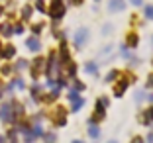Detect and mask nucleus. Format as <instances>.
I'll return each mask as SVG.
<instances>
[{"label":"nucleus","instance_id":"26","mask_svg":"<svg viewBox=\"0 0 153 143\" xmlns=\"http://www.w3.org/2000/svg\"><path fill=\"white\" fill-rule=\"evenodd\" d=\"M145 86H147V88H153V73L147 76V82H145Z\"/></svg>","mask_w":153,"mask_h":143},{"label":"nucleus","instance_id":"14","mask_svg":"<svg viewBox=\"0 0 153 143\" xmlns=\"http://www.w3.org/2000/svg\"><path fill=\"white\" fill-rule=\"evenodd\" d=\"M141 122H143L145 125H147V124H151V122H153V106H151V108L147 110V112L143 114V120H141Z\"/></svg>","mask_w":153,"mask_h":143},{"label":"nucleus","instance_id":"33","mask_svg":"<svg viewBox=\"0 0 153 143\" xmlns=\"http://www.w3.org/2000/svg\"><path fill=\"white\" fill-rule=\"evenodd\" d=\"M2 12H4V8H2V6H0V16H2Z\"/></svg>","mask_w":153,"mask_h":143},{"label":"nucleus","instance_id":"3","mask_svg":"<svg viewBox=\"0 0 153 143\" xmlns=\"http://www.w3.org/2000/svg\"><path fill=\"white\" fill-rule=\"evenodd\" d=\"M55 57H57L55 53H51V55H49V61H47V69H45V73H47L51 79L57 75V59H55Z\"/></svg>","mask_w":153,"mask_h":143},{"label":"nucleus","instance_id":"35","mask_svg":"<svg viewBox=\"0 0 153 143\" xmlns=\"http://www.w3.org/2000/svg\"><path fill=\"white\" fill-rule=\"evenodd\" d=\"M151 63H153V61H151Z\"/></svg>","mask_w":153,"mask_h":143},{"label":"nucleus","instance_id":"18","mask_svg":"<svg viewBox=\"0 0 153 143\" xmlns=\"http://www.w3.org/2000/svg\"><path fill=\"white\" fill-rule=\"evenodd\" d=\"M36 8L39 10V12H47V10H45V0H37V2H36Z\"/></svg>","mask_w":153,"mask_h":143},{"label":"nucleus","instance_id":"6","mask_svg":"<svg viewBox=\"0 0 153 143\" xmlns=\"http://www.w3.org/2000/svg\"><path fill=\"white\" fill-rule=\"evenodd\" d=\"M26 45H27V49L33 51V53H37V51L41 49V43L37 41V37H30V39L26 41Z\"/></svg>","mask_w":153,"mask_h":143},{"label":"nucleus","instance_id":"27","mask_svg":"<svg viewBox=\"0 0 153 143\" xmlns=\"http://www.w3.org/2000/svg\"><path fill=\"white\" fill-rule=\"evenodd\" d=\"M43 139H45V141H55V135H51V133H45V135H43Z\"/></svg>","mask_w":153,"mask_h":143},{"label":"nucleus","instance_id":"15","mask_svg":"<svg viewBox=\"0 0 153 143\" xmlns=\"http://www.w3.org/2000/svg\"><path fill=\"white\" fill-rule=\"evenodd\" d=\"M126 41H128V47H137V36L135 33H130Z\"/></svg>","mask_w":153,"mask_h":143},{"label":"nucleus","instance_id":"34","mask_svg":"<svg viewBox=\"0 0 153 143\" xmlns=\"http://www.w3.org/2000/svg\"><path fill=\"white\" fill-rule=\"evenodd\" d=\"M0 96H2V86H0Z\"/></svg>","mask_w":153,"mask_h":143},{"label":"nucleus","instance_id":"32","mask_svg":"<svg viewBox=\"0 0 153 143\" xmlns=\"http://www.w3.org/2000/svg\"><path fill=\"white\" fill-rule=\"evenodd\" d=\"M73 2H75V4H81V2H82V0H73Z\"/></svg>","mask_w":153,"mask_h":143},{"label":"nucleus","instance_id":"31","mask_svg":"<svg viewBox=\"0 0 153 143\" xmlns=\"http://www.w3.org/2000/svg\"><path fill=\"white\" fill-rule=\"evenodd\" d=\"M147 100H149V102H153V94H149V96H147Z\"/></svg>","mask_w":153,"mask_h":143},{"label":"nucleus","instance_id":"5","mask_svg":"<svg viewBox=\"0 0 153 143\" xmlns=\"http://www.w3.org/2000/svg\"><path fill=\"white\" fill-rule=\"evenodd\" d=\"M124 8H126V2H124V0H110V4H108V10H110L112 14L122 12Z\"/></svg>","mask_w":153,"mask_h":143},{"label":"nucleus","instance_id":"19","mask_svg":"<svg viewBox=\"0 0 153 143\" xmlns=\"http://www.w3.org/2000/svg\"><path fill=\"white\" fill-rule=\"evenodd\" d=\"M145 18L153 20V6H145Z\"/></svg>","mask_w":153,"mask_h":143},{"label":"nucleus","instance_id":"30","mask_svg":"<svg viewBox=\"0 0 153 143\" xmlns=\"http://www.w3.org/2000/svg\"><path fill=\"white\" fill-rule=\"evenodd\" d=\"M130 2H131L134 6H141V4H143V0H130Z\"/></svg>","mask_w":153,"mask_h":143},{"label":"nucleus","instance_id":"29","mask_svg":"<svg viewBox=\"0 0 153 143\" xmlns=\"http://www.w3.org/2000/svg\"><path fill=\"white\" fill-rule=\"evenodd\" d=\"M14 31H16V33H22V31H24V26H20V24H18V26L14 27Z\"/></svg>","mask_w":153,"mask_h":143},{"label":"nucleus","instance_id":"10","mask_svg":"<svg viewBox=\"0 0 153 143\" xmlns=\"http://www.w3.org/2000/svg\"><path fill=\"white\" fill-rule=\"evenodd\" d=\"M14 55H16V47H14V45H8V47L2 51V57L4 59H12Z\"/></svg>","mask_w":153,"mask_h":143},{"label":"nucleus","instance_id":"28","mask_svg":"<svg viewBox=\"0 0 153 143\" xmlns=\"http://www.w3.org/2000/svg\"><path fill=\"white\" fill-rule=\"evenodd\" d=\"M24 67H27V63H26V61H18V65H16V69H24Z\"/></svg>","mask_w":153,"mask_h":143},{"label":"nucleus","instance_id":"1","mask_svg":"<svg viewBox=\"0 0 153 143\" xmlns=\"http://www.w3.org/2000/svg\"><path fill=\"white\" fill-rule=\"evenodd\" d=\"M47 12H49V16L53 20H59V18L65 16V6L61 4V0H53V4H51V8L47 10Z\"/></svg>","mask_w":153,"mask_h":143},{"label":"nucleus","instance_id":"24","mask_svg":"<svg viewBox=\"0 0 153 143\" xmlns=\"http://www.w3.org/2000/svg\"><path fill=\"white\" fill-rule=\"evenodd\" d=\"M32 30H33V33H41V30H43V24H36Z\"/></svg>","mask_w":153,"mask_h":143},{"label":"nucleus","instance_id":"16","mask_svg":"<svg viewBox=\"0 0 153 143\" xmlns=\"http://www.w3.org/2000/svg\"><path fill=\"white\" fill-rule=\"evenodd\" d=\"M32 6H24V10H22V18L24 20H30V18H32Z\"/></svg>","mask_w":153,"mask_h":143},{"label":"nucleus","instance_id":"12","mask_svg":"<svg viewBox=\"0 0 153 143\" xmlns=\"http://www.w3.org/2000/svg\"><path fill=\"white\" fill-rule=\"evenodd\" d=\"M12 31H14V27L10 26V24H2V26H0V33H2V36H12Z\"/></svg>","mask_w":153,"mask_h":143},{"label":"nucleus","instance_id":"25","mask_svg":"<svg viewBox=\"0 0 153 143\" xmlns=\"http://www.w3.org/2000/svg\"><path fill=\"white\" fill-rule=\"evenodd\" d=\"M10 73H12V67H10V65H4V67H2V75H6V76H8Z\"/></svg>","mask_w":153,"mask_h":143},{"label":"nucleus","instance_id":"9","mask_svg":"<svg viewBox=\"0 0 153 143\" xmlns=\"http://www.w3.org/2000/svg\"><path fill=\"white\" fill-rule=\"evenodd\" d=\"M85 71L90 73V75H98V67H96V63H92V61L85 63Z\"/></svg>","mask_w":153,"mask_h":143},{"label":"nucleus","instance_id":"23","mask_svg":"<svg viewBox=\"0 0 153 143\" xmlns=\"http://www.w3.org/2000/svg\"><path fill=\"white\" fill-rule=\"evenodd\" d=\"M116 76H118V71H110V75L106 76V81H108V82H112L114 79H116Z\"/></svg>","mask_w":153,"mask_h":143},{"label":"nucleus","instance_id":"4","mask_svg":"<svg viewBox=\"0 0 153 143\" xmlns=\"http://www.w3.org/2000/svg\"><path fill=\"white\" fill-rule=\"evenodd\" d=\"M128 84H130V81L128 79H120V82H116V86H114V96H124V92H126Z\"/></svg>","mask_w":153,"mask_h":143},{"label":"nucleus","instance_id":"17","mask_svg":"<svg viewBox=\"0 0 153 143\" xmlns=\"http://www.w3.org/2000/svg\"><path fill=\"white\" fill-rule=\"evenodd\" d=\"M61 61H65V63L69 61V53H67V45L65 43H61Z\"/></svg>","mask_w":153,"mask_h":143},{"label":"nucleus","instance_id":"11","mask_svg":"<svg viewBox=\"0 0 153 143\" xmlns=\"http://www.w3.org/2000/svg\"><path fill=\"white\" fill-rule=\"evenodd\" d=\"M88 135L92 139H100V130L96 127V124H90V130H88Z\"/></svg>","mask_w":153,"mask_h":143},{"label":"nucleus","instance_id":"20","mask_svg":"<svg viewBox=\"0 0 153 143\" xmlns=\"http://www.w3.org/2000/svg\"><path fill=\"white\" fill-rule=\"evenodd\" d=\"M12 88H24V81L22 79H16V81L12 82Z\"/></svg>","mask_w":153,"mask_h":143},{"label":"nucleus","instance_id":"21","mask_svg":"<svg viewBox=\"0 0 153 143\" xmlns=\"http://www.w3.org/2000/svg\"><path fill=\"white\" fill-rule=\"evenodd\" d=\"M75 73H76V67H75V63H71V65H69V69H67V75L69 76H75Z\"/></svg>","mask_w":153,"mask_h":143},{"label":"nucleus","instance_id":"2","mask_svg":"<svg viewBox=\"0 0 153 143\" xmlns=\"http://www.w3.org/2000/svg\"><path fill=\"white\" fill-rule=\"evenodd\" d=\"M86 39H88V30H86V27H81V30L75 33V45L76 47H82V45L86 43Z\"/></svg>","mask_w":153,"mask_h":143},{"label":"nucleus","instance_id":"8","mask_svg":"<svg viewBox=\"0 0 153 143\" xmlns=\"http://www.w3.org/2000/svg\"><path fill=\"white\" fill-rule=\"evenodd\" d=\"M41 69H43V59L37 57L36 61H33V65H32V75H33V76H37V75L41 73Z\"/></svg>","mask_w":153,"mask_h":143},{"label":"nucleus","instance_id":"13","mask_svg":"<svg viewBox=\"0 0 153 143\" xmlns=\"http://www.w3.org/2000/svg\"><path fill=\"white\" fill-rule=\"evenodd\" d=\"M71 102H73L71 110H73V112H79V110L82 108V104H85V100H82V98H75V100H71Z\"/></svg>","mask_w":153,"mask_h":143},{"label":"nucleus","instance_id":"22","mask_svg":"<svg viewBox=\"0 0 153 143\" xmlns=\"http://www.w3.org/2000/svg\"><path fill=\"white\" fill-rule=\"evenodd\" d=\"M73 88H75V90H79V92H81V90H85V84H82L81 81H75V84H73Z\"/></svg>","mask_w":153,"mask_h":143},{"label":"nucleus","instance_id":"7","mask_svg":"<svg viewBox=\"0 0 153 143\" xmlns=\"http://www.w3.org/2000/svg\"><path fill=\"white\" fill-rule=\"evenodd\" d=\"M102 120H104V108H96V112L90 116L88 124H98V122H102Z\"/></svg>","mask_w":153,"mask_h":143}]
</instances>
